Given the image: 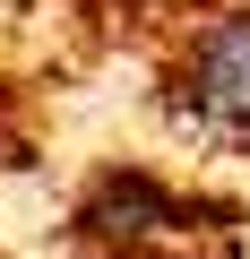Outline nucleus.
Returning a JSON list of instances; mask_svg holds the SVG:
<instances>
[{
  "label": "nucleus",
  "mask_w": 250,
  "mask_h": 259,
  "mask_svg": "<svg viewBox=\"0 0 250 259\" xmlns=\"http://www.w3.org/2000/svg\"><path fill=\"white\" fill-rule=\"evenodd\" d=\"M173 87H181V104H190V121L207 139H250V0L207 9L181 35Z\"/></svg>",
  "instance_id": "f257e3e1"
}]
</instances>
